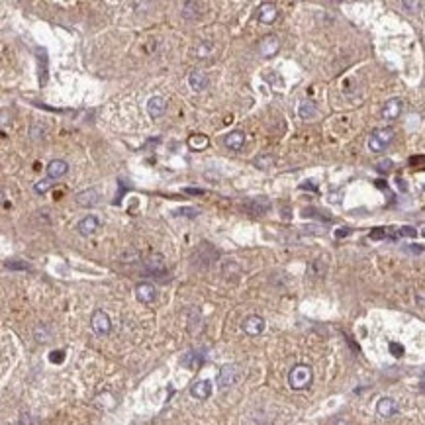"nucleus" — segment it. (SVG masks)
Returning <instances> with one entry per match:
<instances>
[{"instance_id":"1","label":"nucleus","mask_w":425,"mask_h":425,"mask_svg":"<svg viewBox=\"0 0 425 425\" xmlns=\"http://www.w3.org/2000/svg\"><path fill=\"white\" fill-rule=\"evenodd\" d=\"M312 369L308 365H296L288 374V384L292 390H304L312 384Z\"/></svg>"},{"instance_id":"2","label":"nucleus","mask_w":425,"mask_h":425,"mask_svg":"<svg viewBox=\"0 0 425 425\" xmlns=\"http://www.w3.org/2000/svg\"><path fill=\"white\" fill-rule=\"evenodd\" d=\"M392 137H394V129L392 127L376 129L371 135V139H369V149H371L372 153H380V151H384L390 145Z\"/></svg>"},{"instance_id":"3","label":"nucleus","mask_w":425,"mask_h":425,"mask_svg":"<svg viewBox=\"0 0 425 425\" xmlns=\"http://www.w3.org/2000/svg\"><path fill=\"white\" fill-rule=\"evenodd\" d=\"M239 376H241V371L237 365H226V367H222V371L218 374V386L222 390L230 388L239 380Z\"/></svg>"},{"instance_id":"4","label":"nucleus","mask_w":425,"mask_h":425,"mask_svg":"<svg viewBox=\"0 0 425 425\" xmlns=\"http://www.w3.org/2000/svg\"><path fill=\"white\" fill-rule=\"evenodd\" d=\"M90 325L94 329V333L98 335H108L110 329H112V321H110V316H108L104 310H96L90 318Z\"/></svg>"},{"instance_id":"5","label":"nucleus","mask_w":425,"mask_h":425,"mask_svg":"<svg viewBox=\"0 0 425 425\" xmlns=\"http://www.w3.org/2000/svg\"><path fill=\"white\" fill-rule=\"evenodd\" d=\"M243 206H245V210H247L249 214H253V216H263V214H266L270 210V200L265 198V196H261V198H251V200H247Z\"/></svg>"},{"instance_id":"6","label":"nucleus","mask_w":425,"mask_h":425,"mask_svg":"<svg viewBox=\"0 0 425 425\" xmlns=\"http://www.w3.org/2000/svg\"><path fill=\"white\" fill-rule=\"evenodd\" d=\"M278 47H280L278 37L276 36H265L263 39H261V43H259V53H261V57L270 59V57H274V55H276Z\"/></svg>"},{"instance_id":"7","label":"nucleus","mask_w":425,"mask_h":425,"mask_svg":"<svg viewBox=\"0 0 425 425\" xmlns=\"http://www.w3.org/2000/svg\"><path fill=\"white\" fill-rule=\"evenodd\" d=\"M243 331L247 335H261L263 329H265V319L261 316H249V318L243 319Z\"/></svg>"},{"instance_id":"8","label":"nucleus","mask_w":425,"mask_h":425,"mask_svg":"<svg viewBox=\"0 0 425 425\" xmlns=\"http://www.w3.org/2000/svg\"><path fill=\"white\" fill-rule=\"evenodd\" d=\"M165 112H167V100H165L163 96H151V98L147 100V114H149L153 120L161 118Z\"/></svg>"},{"instance_id":"9","label":"nucleus","mask_w":425,"mask_h":425,"mask_svg":"<svg viewBox=\"0 0 425 425\" xmlns=\"http://www.w3.org/2000/svg\"><path fill=\"white\" fill-rule=\"evenodd\" d=\"M75 200H77V204H79V206H83V208H92V206H96V204H98L100 194H98V190H96V188H89V190L79 192V194L75 196Z\"/></svg>"},{"instance_id":"10","label":"nucleus","mask_w":425,"mask_h":425,"mask_svg":"<svg viewBox=\"0 0 425 425\" xmlns=\"http://www.w3.org/2000/svg\"><path fill=\"white\" fill-rule=\"evenodd\" d=\"M276 16H278V8H276V4H272V2H263L261 6H259V22L261 24H272L274 20H276Z\"/></svg>"},{"instance_id":"11","label":"nucleus","mask_w":425,"mask_h":425,"mask_svg":"<svg viewBox=\"0 0 425 425\" xmlns=\"http://www.w3.org/2000/svg\"><path fill=\"white\" fill-rule=\"evenodd\" d=\"M224 143H226V147L231 149V151H241V149H243V145H245V133H243L241 129L230 131V133L226 135Z\"/></svg>"},{"instance_id":"12","label":"nucleus","mask_w":425,"mask_h":425,"mask_svg":"<svg viewBox=\"0 0 425 425\" xmlns=\"http://www.w3.org/2000/svg\"><path fill=\"white\" fill-rule=\"evenodd\" d=\"M135 298L143 304L153 302L155 300V286L151 282H139L135 286Z\"/></svg>"},{"instance_id":"13","label":"nucleus","mask_w":425,"mask_h":425,"mask_svg":"<svg viewBox=\"0 0 425 425\" xmlns=\"http://www.w3.org/2000/svg\"><path fill=\"white\" fill-rule=\"evenodd\" d=\"M190 394L196 400H208L210 394H212V384L210 380H198L190 386Z\"/></svg>"},{"instance_id":"14","label":"nucleus","mask_w":425,"mask_h":425,"mask_svg":"<svg viewBox=\"0 0 425 425\" xmlns=\"http://www.w3.org/2000/svg\"><path fill=\"white\" fill-rule=\"evenodd\" d=\"M69 173V165L61 159H53L49 165H47V177L51 180H57V178L65 177Z\"/></svg>"},{"instance_id":"15","label":"nucleus","mask_w":425,"mask_h":425,"mask_svg":"<svg viewBox=\"0 0 425 425\" xmlns=\"http://www.w3.org/2000/svg\"><path fill=\"white\" fill-rule=\"evenodd\" d=\"M400 112H402V100L400 98H390L388 102L384 104V108H382V118L384 120H396L398 116H400Z\"/></svg>"},{"instance_id":"16","label":"nucleus","mask_w":425,"mask_h":425,"mask_svg":"<svg viewBox=\"0 0 425 425\" xmlns=\"http://www.w3.org/2000/svg\"><path fill=\"white\" fill-rule=\"evenodd\" d=\"M376 411H378L382 417H392L394 413H398V404H396V400H392V398H380L378 404H376Z\"/></svg>"},{"instance_id":"17","label":"nucleus","mask_w":425,"mask_h":425,"mask_svg":"<svg viewBox=\"0 0 425 425\" xmlns=\"http://www.w3.org/2000/svg\"><path fill=\"white\" fill-rule=\"evenodd\" d=\"M77 230H79V233L81 235H85V237H89V235H92L94 231L98 230V220L94 218V216H85L79 224H77Z\"/></svg>"},{"instance_id":"18","label":"nucleus","mask_w":425,"mask_h":425,"mask_svg":"<svg viewBox=\"0 0 425 425\" xmlns=\"http://www.w3.org/2000/svg\"><path fill=\"white\" fill-rule=\"evenodd\" d=\"M188 85H190V89L194 90V92L204 90L206 87H208V77H206V73L192 71L190 75H188Z\"/></svg>"},{"instance_id":"19","label":"nucleus","mask_w":425,"mask_h":425,"mask_svg":"<svg viewBox=\"0 0 425 425\" xmlns=\"http://www.w3.org/2000/svg\"><path fill=\"white\" fill-rule=\"evenodd\" d=\"M298 114H300L302 120H312L316 114H318V110H316V104L312 102V100H304L300 106H298Z\"/></svg>"},{"instance_id":"20","label":"nucleus","mask_w":425,"mask_h":425,"mask_svg":"<svg viewBox=\"0 0 425 425\" xmlns=\"http://www.w3.org/2000/svg\"><path fill=\"white\" fill-rule=\"evenodd\" d=\"M188 147L194 149V151H200L204 147H208V137L202 135V133H196V135H190L188 137Z\"/></svg>"},{"instance_id":"21","label":"nucleus","mask_w":425,"mask_h":425,"mask_svg":"<svg viewBox=\"0 0 425 425\" xmlns=\"http://www.w3.org/2000/svg\"><path fill=\"white\" fill-rule=\"evenodd\" d=\"M147 268H149L153 274H163V272H165L163 257H161V255H155L153 259H149V261H147Z\"/></svg>"},{"instance_id":"22","label":"nucleus","mask_w":425,"mask_h":425,"mask_svg":"<svg viewBox=\"0 0 425 425\" xmlns=\"http://www.w3.org/2000/svg\"><path fill=\"white\" fill-rule=\"evenodd\" d=\"M202 4H198V2H184L182 4V16L188 20L196 18L198 14H200V10H194V8H200Z\"/></svg>"},{"instance_id":"23","label":"nucleus","mask_w":425,"mask_h":425,"mask_svg":"<svg viewBox=\"0 0 425 425\" xmlns=\"http://www.w3.org/2000/svg\"><path fill=\"white\" fill-rule=\"evenodd\" d=\"M202 355L200 353H188L184 359H182V365L184 367H188V369H198L200 365H202Z\"/></svg>"},{"instance_id":"24","label":"nucleus","mask_w":425,"mask_h":425,"mask_svg":"<svg viewBox=\"0 0 425 425\" xmlns=\"http://www.w3.org/2000/svg\"><path fill=\"white\" fill-rule=\"evenodd\" d=\"M212 53H214V47L208 43V41H204V43H200V45L196 47V57H200V59H208Z\"/></svg>"},{"instance_id":"25","label":"nucleus","mask_w":425,"mask_h":425,"mask_svg":"<svg viewBox=\"0 0 425 425\" xmlns=\"http://www.w3.org/2000/svg\"><path fill=\"white\" fill-rule=\"evenodd\" d=\"M51 186H53L51 178H43V180H39V182H36V184H34V190H36L37 194H45V192H47Z\"/></svg>"},{"instance_id":"26","label":"nucleus","mask_w":425,"mask_h":425,"mask_svg":"<svg viewBox=\"0 0 425 425\" xmlns=\"http://www.w3.org/2000/svg\"><path fill=\"white\" fill-rule=\"evenodd\" d=\"M388 237V231L384 230V228H376L374 231H371V239H374V241H378V239H386Z\"/></svg>"},{"instance_id":"27","label":"nucleus","mask_w":425,"mask_h":425,"mask_svg":"<svg viewBox=\"0 0 425 425\" xmlns=\"http://www.w3.org/2000/svg\"><path fill=\"white\" fill-rule=\"evenodd\" d=\"M398 235H400V237H415L417 231L413 230V228H409V226H404V228L398 230Z\"/></svg>"},{"instance_id":"28","label":"nucleus","mask_w":425,"mask_h":425,"mask_svg":"<svg viewBox=\"0 0 425 425\" xmlns=\"http://www.w3.org/2000/svg\"><path fill=\"white\" fill-rule=\"evenodd\" d=\"M255 165H257L259 169H268V167L272 165V157H268V155H266V157H259V159L255 161Z\"/></svg>"},{"instance_id":"29","label":"nucleus","mask_w":425,"mask_h":425,"mask_svg":"<svg viewBox=\"0 0 425 425\" xmlns=\"http://www.w3.org/2000/svg\"><path fill=\"white\" fill-rule=\"evenodd\" d=\"M376 169H378V173H388L390 169H392V161H390V159L380 161V163L376 165Z\"/></svg>"},{"instance_id":"30","label":"nucleus","mask_w":425,"mask_h":425,"mask_svg":"<svg viewBox=\"0 0 425 425\" xmlns=\"http://www.w3.org/2000/svg\"><path fill=\"white\" fill-rule=\"evenodd\" d=\"M177 214L178 216H184V218H194L196 214H198V210H194V208H180Z\"/></svg>"},{"instance_id":"31","label":"nucleus","mask_w":425,"mask_h":425,"mask_svg":"<svg viewBox=\"0 0 425 425\" xmlns=\"http://www.w3.org/2000/svg\"><path fill=\"white\" fill-rule=\"evenodd\" d=\"M390 351L394 353V357H400V355L404 353V347H400L398 343H390Z\"/></svg>"},{"instance_id":"32","label":"nucleus","mask_w":425,"mask_h":425,"mask_svg":"<svg viewBox=\"0 0 425 425\" xmlns=\"http://www.w3.org/2000/svg\"><path fill=\"white\" fill-rule=\"evenodd\" d=\"M304 216H306V218H310V216L318 218V212H316V210H312V208H306V210H304ZM319 218H321V220H329V216H319Z\"/></svg>"},{"instance_id":"33","label":"nucleus","mask_w":425,"mask_h":425,"mask_svg":"<svg viewBox=\"0 0 425 425\" xmlns=\"http://www.w3.org/2000/svg\"><path fill=\"white\" fill-rule=\"evenodd\" d=\"M349 233H351V230H349V228H339V230L335 231V237H337V239H341V237H347Z\"/></svg>"},{"instance_id":"34","label":"nucleus","mask_w":425,"mask_h":425,"mask_svg":"<svg viewBox=\"0 0 425 425\" xmlns=\"http://www.w3.org/2000/svg\"><path fill=\"white\" fill-rule=\"evenodd\" d=\"M63 351H53V353H51V361H53V363H61V361H63Z\"/></svg>"},{"instance_id":"35","label":"nucleus","mask_w":425,"mask_h":425,"mask_svg":"<svg viewBox=\"0 0 425 425\" xmlns=\"http://www.w3.org/2000/svg\"><path fill=\"white\" fill-rule=\"evenodd\" d=\"M184 192H186V194H194V196L204 194V190H202V188H184Z\"/></svg>"},{"instance_id":"36","label":"nucleus","mask_w":425,"mask_h":425,"mask_svg":"<svg viewBox=\"0 0 425 425\" xmlns=\"http://www.w3.org/2000/svg\"><path fill=\"white\" fill-rule=\"evenodd\" d=\"M6 268H28L26 263H6Z\"/></svg>"},{"instance_id":"37","label":"nucleus","mask_w":425,"mask_h":425,"mask_svg":"<svg viewBox=\"0 0 425 425\" xmlns=\"http://www.w3.org/2000/svg\"><path fill=\"white\" fill-rule=\"evenodd\" d=\"M419 2H404V8H419Z\"/></svg>"},{"instance_id":"38","label":"nucleus","mask_w":425,"mask_h":425,"mask_svg":"<svg viewBox=\"0 0 425 425\" xmlns=\"http://www.w3.org/2000/svg\"><path fill=\"white\" fill-rule=\"evenodd\" d=\"M398 188H400V190H407L406 180H402V178H398Z\"/></svg>"},{"instance_id":"39","label":"nucleus","mask_w":425,"mask_h":425,"mask_svg":"<svg viewBox=\"0 0 425 425\" xmlns=\"http://www.w3.org/2000/svg\"><path fill=\"white\" fill-rule=\"evenodd\" d=\"M423 161H425V157H411L409 163H411V165H415V163H423Z\"/></svg>"},{"instance_id":"40","label":"nucleus","mask_w":425,"mask_h":425,"mask_svg":"<svg viewBox=\"0 0 425 425\" xmlns=\"http://www.w3.org/2000/svg\"><path fill=\"white\" fill-rule=\"evenodd\" d=\"M421 392L425 394V382H421Z\"/></svg>"},{"instance_id":"41","label":"nucleus","mask_w":425,"mask_h":425,"mask_svg":"<svg viewBox=\"0 0 425 425\" xmlns=\"http://www.w3.org/2000/svg\"><path fill=\"white\" fill-rule=\"evenodd\" d=\"M337 425H347V423H345V421H339V423H337Z\"/></svg>"},{"instance_id":"42","label":"nucleus","mask_w":425,"mask_h":425,"mask_svg":"<svg viewBox=\"0 0 425 425\" xmlns=\"http://www.w3.org/2000/svg\"><path fill=\"white\" fill-rule=\"evenodd\" d=\"M423 235H425V231H423Z\"/></svg>"}]
</instances>
